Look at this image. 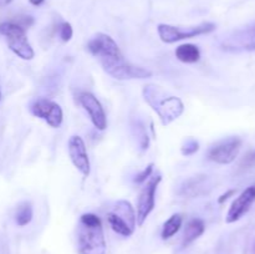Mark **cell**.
Returning <instances> with one entry per match:
<instances>
[{
    "instance_id": "19",
    "label": "cell",
    "mask_w": 255,
    "mask_h": 254,
    "mask_svg": "<svg viewBox=\"0 0 255 254\" xmlns=\"http://www.w3.org/2000/svg\"><path fill=\"white\" fill-rule=\"evenodd\" d=\"M182 222H183V218H182V216L179 213H176L173 214V216L169 217V218L164 222L163 228H162V239H163V241H167V239L172 238V237L181 229Z\"/></svg>"
},
{
    "instance_id": "5",
    "label": "cell",
    "mask_w": 255,
    "mask_h": 254,
    "mask_svg": "<svg viewBox=\"0 0 255 254\" xmlns=\"http://www.w3.org/2000/svg\"><path fill=\"white\" fill-rule=\"evenodd\" d=\"M0 34L6 39L7 46L15 55L22 60L34 59L35 52L31 45L27 41L25 29L20 24L12 21H6L0 24Z\"/></svg>"
},
{
    "instance_id": "21",
    "label": "cell",
    "mask_w": 255,
    "mask_h": 254,
    "mask_svg": "<svg viewBox=\"0 0 255 254\" xmlns=\"http://www.w3.org/2000/svg\"><path fill=\"white\" fill-rule=\"evenodd\" d=\"M198 149H199V142L197 141L196 138H192V137L187 138L181 147L182 154L187 157L192 156V154H194L196 152H198Z\"/></svg>"
},
{
    "instance_id": "3",
    "label": "cell",
    "mask_w": 255,
    "mask_h": 254,
    "mask_svg": "<svg viewBox=\"0 0 255 254\" xmlns=\"http://www.w3.org/2000/svg\"><path fill=\"white\" fill-rule=\"evenodd\" d=\"M105 72L116 80H134V79H148L152 76V71L144 67L136 66L125 60L124 55L107 57L99 60Z\"/></svg>"
},
{
    "instance_id": "13",
    "label": "cell",
    "mask_w": 255,
    "mask_h": 254,
    "mask_svg": "<svg viewBox=\"0 0 255 254\" xmlns=\"http://www.w3.org/2000/svg\"><path fill=\"white\" fill-rule=\"evenodd\" d=\"M87 50L91 55L97 57L99 60L106 59V57L117 56L121 55L119 45L110 35L104 32H97L89 42H87Z\"/></svg>"
},
{
    "instance_id": "11",
    "label": "cell",
    "mask_w": 255,
    "mask_h": 254,
    "mask_svg": "<svg viewBox=\"0 0 255 254\" xmlns=\"http://www.w3.org/2000/svg\"><path fill=\"white\" fill-rule=\"evenodd\" d=\"M67 149L72 164L84 177H89L91 172L89 154H87L86 144L80 136H71L67 142Z\"/></svg>"
},
{
    "instance_id": "14",
    "label": "cell",
    "mask_w": 255,
    "mask_h": 254,
    "mask_svg": "<svg viewBox=\"0 0 255 254\" xmlns=\"http://www.w3.org/2000/svg\"><path fill=\"white\" fill-rule=\"evenodd\" d=\"M255 202V186H251L244 189L238 197L233 201L232 206L227 212L226 222L227 223H234L239 219L243 218Z\"/></svg>"
},
{
    "instance_id": "18",
    "label": "cell",
    "mask_w": 255,
    "mask_h": 254,
    "mask_svg": "<svg viewBox=\"0 0 255 254\" xmlns=\"http://www.w3.org/2000/svg\"><path fill=\"white\" fill-rule=\"evenodd\" d=\"M131 127L132 134H133L139 149H141V151H147L149 147V137L148 133H147L146 126H144L139 120H134V121H132Z\"/></svg>"
},
{
    "instance_id": "25",
    "label": "cell",
    "mask_w": 255,
    "mask_h": 254,
    "mask_svg": "<svg viewBox=\"0 0 255 254\" xmlns=\"http://www.w3.org/2000/svg\"><path fill=\"white\" fill-rule=\"evenodd\" d=\"M234 192H236V191H234V189H231V191H228V192H227V193L222 194L221 198L218 199V203H224V202H226L227 199H228L229 197L232 196V194H234Z\"/></svg>"
},
{
    "instance_id": "2",
    "label": "cell",
    "mask_w": 255,
    "mask_h": 254,
    "mask_svg": "<svg viewBox=\"0 0 255 254\" xmlns=\"http://www.w3.org/2000/svg\"><path fill=\"white\" fill-rule=\"evenodd\" d=\"M80 254H106V241L101 219L94 213H84L79 224Z\"/></svg>"
},
{
    "instance_id": "22",
    "label": "cell",
    "mask_w": 255,
    "mask_h": 254,
    "mask_svg": "<svg viewBox=\"0 0 255 254\" xmlns=\"http://www.w3.org/2000/svg\"><path fill=\"white\" fill-rule=\"evenodd\" d=\"M59 35H60V39L62 40L64 42H67L71 40L72 35H74V30H72V26L70 22H62L60 25V29H59Z\"/></svg>"
},
{
    "instance_id": "12",
    "label": "cell",
    "mask_w": 255,
    "mask_h": 254,
    "mask_svg": "<svg viewBox=\"0 0 255 254\" xmlns=\"http://www.w3.org/2000/svg\"><path fill=\"white\" fill-rule=\"evenodd\" d=\"M79 102L87 112L94 126L100 131H105L107 127V117L104 107H102L101 102L97 100V97L91 92L85 91L80 94Z\"/></svg>"
},
{
    "instance_id": "9",
    "label": "cell",
    "mask_w": 255,
    "mask_h": 254,
    "mask_svg": "<svg viewBox=\"0 0 255 254\" xmlns=\"http://www.w3.org/2000/svg\"><path fill=\"white\" fill-rule=\"evenodd\" d=\"M242 139L238 136L227 137L209 148L207 157L218 164H229L236 161L242 148Z\"/></svg>"
},
{
    "instance_id": "27",
    "label": "cell",
    "mask_w": 255,
    "mask_h": 254,
    "mask_svg": "<svg viewBox=\"0 0 255 254\" xmlns=\"http://www.w3.org/2000/svg\"><path fill=\"white\" fill-rule=\"evenodd\" d=\"M11 1H12V0H4V4L6 5V4H9V2H11Z\"/></svg>"
},
{
    "instance_id": "17",
    "label": "cell",
    "mask_w": 255,
    "mask_h": 254,
    "mask_svg": "<svg viewBox=\"0 0 255 254\" xmlns=\"http://www.w3.org/2000/svg\"><path fill=\"white\" fill-rule=\"evenodd\" d=\"M174 54H176L177 59L184 64H196L201 59V51H199L198 46L193 44L179 45Z\"/></svg>"
},
{
    "instance_id": "10",
    "label": "cell",
    "mask_w": 255,
    "mask_h": 254,
    "mask_svg": "<svg viewBox=\"0 0 255 254\" xmlns=\"http://www.w3.org/2000/svg\"><path fill=\"white\" fill-rule=\"evenodd\" d=\"M30 112L37 119H41L52 128H59L64 120L62 109L59 104L49 99H36L30 104Z\"/></svg>"
},
{
    "instance_id": "15",
    "label": "cell",
    "mask_w": 255,
    "mask_h": 254,
    "mask_svg": "<svg viewBox=\"0 0 255 254\" xmlns=\"http://www.w3.org/2000/svg\"><path fill=\"white\" fill-rule=\"evenodd\" d=\"M211 188L212 186L211 182H209L208 176L198 174V176H194L186 179V181L181 184L179 194L189 197V198H197V197H202L204 196V194L208 193Z\"/></svg>"
},
{
    "instance_id": "16",
    "label": "cell",
    "mask_w": 255,
    "mask_h": 254,
    "mask_svg": "<svg viewBox=\"0 0 255 254\" xmlns=\"http://www.w3.org/2000/svg\"><path fill=\"white\" fill-rule=\"evenodd\" d=\"M206 231V224L202 219L199 218H193L188 222L186 229H184L183 234V247H188L189 244L193 243L196 239H198L202 234Z\"/></svg>"
},
{
    "instance_id": "1",
    "label": "cell",
    "mask_w": 255,
    "mask_h": 254,
    "mask_svg": "<svg viewBox=\"0 0 255 254\" xmlns=\"http://www.w3.org/2000/svg\"><path fill=\"white\" fill-rule=\"evenodd\" d=\"M142 95L146 104L158 115L163 126L172 124L183 114L184 105L182 100L158 85H146Z\"/></svg>"
},
{
    "instance_id": "7",
    "label": "cell",
    "mask_w": 255,
    "mask_h": 254,
    "mask_svg": "<svg viewBox=\"0 0 255 254\" xmlns=\"http://www.w3.org/2000/svg\"><path fill=\"white\" fill-rule=\"evenodd\" d=\"M221 47L231 52L255 51V21L234 30L223 37Z\"/></svg>"
},
{
    "instance_id": "24",
    "label": "cell",
    "mask_w": 255,
    "mask_h": 254,
    "mask_svg": "<svg viewBox=\"0 0 255 254\" xmlns=\"http://www.w3.org/2000/svg\"><path fill=\"white\" fill-rule=\"evenodd\" d=\"M242 166L246 167V168H251V167L255 166V149L244 157L243 161H242Z\"/></svg>"
},
{
    "instance_id": "6",
    "label": "cell",
    "mask_w": 255,
    "mask_h": 254,
    "mask_svg": "<svg viewBox=\"0 0 255 254\" xmlns=\"http://www.w3.org/2000/svg\"><path fill=\"white\" fill-rule=\"evenodd\" d=\"M214 22H202L194 26H173L168 24H159L157 26L159 39L166 44H174L177 41H181L184 39H191V37L199 36V35L209 34V32L216 30Z\"/></svg>"
},
{
    "instance_id": "23",
    "label": "cell",
    "mask_w": 255,
    "mask_h": 254,
    "mask_svg": "<svg viewBox=\"0 0 255 254\" xmlns=\"http://www.w3.org/2000/svg\"><path fill=\"white\" fill-rule=\"evenodd\" d=\"M153 167H154L153 163H149L148 166H147L146 168L143 169V171L139 172L138 174H136V177H134V179H133L134 183H138V184L144 183V182H146L147 179H148L149 177L152 176V172H153Z\"/></svg>"
},
{
    "instance_id": "20",
    "label": "cell",
    "mask_w": 255,
    "mask_h": 254,
    "mask_svg": "<svg viewBox=\"0 0 255 254\" xmlns=\"http://www.w3.org/2000/svg\"><path fill=\"white\" fill-rule=\"evenodd\" d=\"M34 212H32V206L30 202H24L17 207L16 214H15V222L17 226L25 227L31 222Z\"/></svg>"
},
{
    "instance_id": "4",
    "label": "cell",
    "mask_w": 255,
    "mask_h": 254,
    "mask_svg": "<svg viewBox=\"0 0 255 254\" xmlns=\"http://www.w3.org/2000/svg\"><path fill=\"white\" fill-rule=\"evenodd\" d=\"M107 221L112 231L122 237H131L137 226L133 207L125 199H121L115 204L114 209L107 214Z\"/></svg>"
},
{
    "instance_id": "8",
    "label": "cell",
    "mask_w": 255,
    "mask_h": 254,
    "mask_svg": "<svg viewBox=\"0 0 255 254\" xmlns=\"http://www.w3.org/2000/svg\"><path fill=\"white\" fill-rule=\"evenodd\" d=\"M161 181L162 176L159 173L153 177H149L148 181L144 183L141 192H139L138 199H137L136 214V222L138 227L143 226L146 219L148 218L151 212L154 209V206H156V192Z\"/></svg>"
},
{
    "instance_id": "28",
    "label": "cell",
    "mask_w": 255,
    "mask_h": 254,
    "mask_svg": "<svg viewBox=\"0 0 255 254\" xmlns=\"http://www.w3.org/2000/svg\"><path fill=\"white\" fill-rule=\"evenodd\" d=\"M0 4H2V5H5V4H4V0H0Z\"/></svg>"
},
{
    "instance_id": "26",
    "label": "cell",
    "mask_w": 255,
    "mask_h": 254,
    "mask_svg": "<svg viewBox=\"0 0 255 254\" xmlns=\"http://www.w3.org/2000/svg\"><path fill=\"white\" fill-rule=\"evenodd\" d=\"M29 1L30 4H32L34 6H39V5H41L45 0H29Z\"/></svg>"
}]
</instances>
